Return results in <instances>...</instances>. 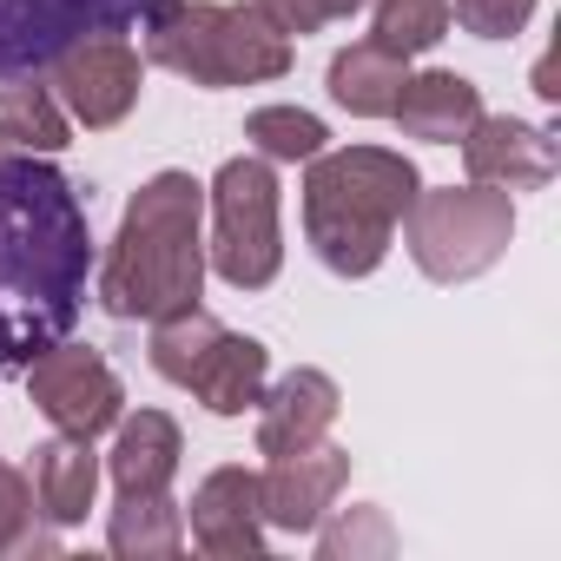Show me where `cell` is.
<instances>
[{
  "label": "cell",
  "instance_id": "cell-1",
  "mask_svg": "<svg viewBox=\"0 0 561 561\" xmlns=\"http://www.w3.org/2000/svg\"><path fill=\"white\" fill-rule=\"evenodd\" d=\"M87 271L93 231L73 179L34 152L0 159V377L27 370L80 324Z\"/></svg>",
  "mask_w": 561,
  "mask_h": 561
},
{
  "label": "cell",
  "instance_id": "cell-2",
  "mask_svg": "<svg viewBox=\"0 0 561 561\" xmlns=\"http://www.w3.org/2000/svg\"><path fill=\"white\" fill-rule=\"evenodd\" d=\"M205 291V185L192 172H152L113 231L100 264V305L119 324H152Z\"/></svg>",
  "mask_w": 561,
  "mask_h": 561
},
{
  "label": "cell",
  "instance_id": "cell-3",
  "mask_svg": "<svg viewBox=\"0 0 561 561\" xmlns=\"http://www.w3.org/2000/svg\"><path fill=\"white\" fill-rule=\"evenodd\" d=\"M416 192L423 172L390 146H324L318 159H305V238L324 271L370 277L390 257Z\"/></svg>",
  "mask_w": 561,
  "mask_h": 561
},
{
  "label": "cell",
  "instance_id": "cell-4",
  "mask_svg": "<svg viewBox=\"0 0 561 561\" xmlns=\"http://www.w3.org/2000/svg\"><path fill=\"white\" fill-rule=\"evenodd\" d=\"M146 60L192 80V87H271L291 73V41L277 34L251 0L218 8V0H152L146 8Z\"/></svg>",
  "mask_w": 561,
  "mask_h": 561
},
{
  "label": "cell",
  "instance_id": "cell-5",
  "mask_svg": "<svg viewBox=\"0 0 561 561\" xmlns=\"http://www.w3.org/2000/svg\"><path fill=\"white\" fill-rule=\"evenodd\" d=\"M515 238V198L502 185H423L403 211V244L430 285H469L495 271Z\"/></svg>",
  "mask_w": 561,
  "mask_h": 561
},
{
  "label": "cell",
  "instance_id": "cell-6",
  "mask_svg": "<svg viewBox=\"0 0 561 561\" xmlns=\"http://www.w3.org/2000/svg\"><path fill=\"white\" fill-rule=\"evenodd\" d=\"M211 205V244L205 264L225 277L231 291H264L285 271V231H277V172L257 152H238L218 165L205 185Z\"/></svg>",
  "mask_w": 561,
  "mask_h": 561
},
{
  "label": "cell",
  "instance_id": "cell-7",
  "mask_svg": "<svg viewBox=\"0 0 561 561\" xmlns=\"http://www.w3.org/2000/svg\"><path fill=\"white\" fill-rule=\"evenodd\" d=\"M21 377H27L34 410H41L60 436H106V430L126 416V390H119L113 364H106L100 351L73 344V337L47 344Z\"/></svg>",
  "mask_w": 561,
  "mask_h": 561
},
{
  "label": "cell",
  "instance_id": "cell-8",
  "mask_svg": "<svg viewBox=\"0 0 561 561\" xmlns=\"http://www.w3.org/2000/svg\"><path fill=\"white\" fill-rule=\"evenodd\" d=\"M54 100L67 106V119H80L87 133H113L146 87V60L126 34H80L60 60H54Z\"/></svg>",
  "mask_w": 561,
  "mask_h": 561
},
{
  "label": "cell",
  "instance_id": "cell-9",
  "mask_svg": "<svg viewBox=\"0 0 561 561\" xmlns=\"http://www.w3.org/2000/svg\"><path fill=\"white\" fill-rule=\"evenodd\" d=\"M152 0H0V73L54 67L87 27L119 34V21L146 14Z\"/></svg>",
  "mask_w": 561,
  "mask_h": 561
},
{
  "label": "cell",
  "instance_id": "cell-10",
  "mask_svg": "<svg viewBox=\"0 0 561 561\" xmlns=\"http://www.w3.org/2000/svg\"><path fill=\"white\" fill-rule=\"evenodd\" d=\"M344 482H351V449L318 443L298 456H271V469L257 476V515L277 535H311L337 508Z\"/></svg>",
  "mask_w": 561,
  "mask_h": 561
},
{
  "label": "cell",
  "instance_id": "cell-11",
  "mask_svg": "<svg viewBox=\"0 0 561 561\" xmlns=\"http://www.w3.org/2000/svg\"><path fill=\"white\" fill-rule=\"evenodd\" d=\"M456 146H462V172L476 185H502V192H541L561 165L554 133H541L528 119H508V113H482Z\"/></svg>",
  "mask_w": 561,
  "mask_h": 561
},
{
  "label": "cell",
  "instance_id": "cell-12",
  "mask_svg": "<svg viewBox=\"0 0 561 561\" xmlns=\"http://www.w3.org/2000/svg\"><path fill=\"white\" fill-rule=\"evenodd\" d=\"M337 416H344L337 377L298 364L291 377H277V383L257 397V456H298V449H318V443L331 436Z\"/></svg>",
  "mask_w": 561,
  "mask_h": 561
},
{
  "label": "cell",
  "instance_id": "cell-13",
  "mask_svg": "<svg viewBox=\"0 0 561 561\" xmlns=\"http://www.w3.org/2000/svg\"><path fill=\"white\" fill-rule=\"evenodd\" d=\"M185 508H192L185 515L192 541L205 554H218V561H257L264 554V515H257V476L251 469H238V462L211 469Z\"/></svg>",
  "mask_w": 561,
  "mask_h": 561
},
{
  "label": "cell",
  "instance_id": "cell-14",
  "mask_svg": "<svg viewBox=\"0 0 561 561\" xmlns=\"http://www.w3.org/2000/svg\"><path fill=\"white\" fill-rule=\"evenodd\" d=\"M390 119L403 126V139H423V146H456L476 119H482V87L449 73V67H430V73H410Z\"/></svg>",
  "mask_w": 561,
  "mask_h": 561
},
{
  "label": "cell",
  "instance_id": "cell-15",
  "mask_svg": "<svg viewBox=\"0 0 561 561\" xmlns=\"http://www.w3.org/2000/svg\"><path fill=\"white\" fill-rule=\"evenodd\" d=\"M264 377H271V351H264L257 337L218 331V337H211V351L192 364L185 390H192V397H198L211 416H244V410H257V397H264Z\"/></svg>",
  "mask_w": 561,
  "mask_h": 561
},
{
  "label": "cell",
  "instance_id": "cell-16",
  "mask_svg": "<svg viewBox=\"0 0 561 561\" xmlns=\"http://www.w3.org/2000/svg\"><path fill=\"white\" fill-rule=\"evenodd\" d=\"M113 456H106V476L119 495H152V489H172L179 476V456H185V436L165 410H139V416H119L113 423Z\"/></svg>",
  "mask_w": 561,
  "mask_h": 561
},
{
  "label": "cell",
  "instance_id": "cell-17",
  "mask_svg": "<svg viewBox=\"0 0 561 561\" xmlns=\"http://www.w3.org/2000/svg\"><path fill=\"white\" fill-rule=\"evenodd\" d=\"M93 495H100V456H93V436H54L34 449V502L54 528H73L93 515Z\"/></svg>",
  "mask_w": 561,
  "mask_h": 561
},
{
  "label": "cell",
  "instance_id": "cell-18",
  "mask_svg": "<svg viewBox=\"0 0 561 561\" xmlns=\"http://www.w3.org/2000/svg\"><path fill=\"white\" fill-rule=\"evenodd\" d=\"M403 80H410V60L390 54V47H377V41H351L331 60V100L344 113H357V119H390Z\"/></svg>",
  "mask_w": 561,
  "mask_h": 561
},
{
  "label": "cell",
  "instance_id": "cell-19",
  "mask_svg": "<svg viewBox=\"0 0 561 561\" xmlns=\"http://www.w3.org/2000/svg\"><path fill=\"white\" fill-rule=\"evenodd\" d=\"M106 548L119 561H172L185 548V508L152 489V495H119L113 522H106Z\"/></svg>",
  "mask_w": 561,
  "mask_h": 561
},
{
  "label": "cell",
  "instance_id": "cell-20",
  "mask_svg": "<svg viewBox=\"0 0 561 561\" xmlns=\"http://www.w3.org/2000/svg\"><path fill=\"white\" fill-rule=\"evenodd\" d=\"M67 139H73V126H67V106L54 100V87H41V80L0 87V146L8 152L54 159Z\"/></svg>",
  "mask_w": 561,
  "mask_h": 561
},
{
  "label": "cell",
  "instance_id": "cell-21",
  "mask_svg": "<svg viewBox=\"0 0 561 561\" xmlns=\"http://www.w3.org/2000/svg\"><path fill=\"white\" fill-rule=\"evenodd\" d=\"M244 139L271 165H305V159H318L331 146V126L318 113H305V106H257L244 119Z\"/></svg>",
  "mask_w": 561,
  "mask_h": 561
},
{
  "label": "cell",
  "instance_id": "cell-22",
  "mask_svg": "<svg viewBox=\"0 0 561 561\" xmlns=\"http://www.w3.org/2000/svg\"><path fill=\"white\" fill-rule=\"evenodd\" d=\"M377 21H370V41L416 60L430 54L436 41H449V0H370Z\"/></svg>",
  "mask_w": 561,
  "mask_h": 561
},
{
  "label": "cell",
  "instance_id": "cell-23",
  "mask_svg": "<svg viewBox=\"0 0 561 561\" xmlns=\"http://www.w3.org/2000/svg\"><path fill=\"white\" fill-rule=\"evenodd\" d=\"M41 502H34V482L14 469V462H0V554H54L60 541L41 535Z\"/></svg>",
  "mask_w": 561,
  "mask_h": 561
},
{
  "label": "cell",
  "instance_id": "cell-24",
  "mask_svg": "<svg viewBox=\"0 0 561 561\" xmlns=\"http://www.w3.org/2000/svg\"><path fill=\"white\" fill-rule=\"evenodd\" d=\"M311 535H318V554H324V561H344V554H390V541H397L390 522H383V508H351L337 528L318 522Z\"/></svg>",
  "mask_w": 561,
  "mask_h": 561
},
{
  "label": "cell",
  "instance_id": "cell-25",
  "mask_svg": "<svg viewBox=\"0 0 561 561\" xmlns=\"http://www.w3.org/2000/svg\"><path fill=\"white\" fill-rule=\"evenodd\" d=\"M449 21H462L476 41H515L535 21V0H449Z\"/></svg>",
  "mask_w": 561,
  "mask_h": 561
},
{
  "label": "cell",
  "instance_id": "cell-26",
  "mask_svg": "<svg viewBox=\"0 0 561 561\" xmlns=\"http://www.w3.org/2000/svg\"><path fill=\"white\" fill-rule=\"evenodd\" d=\"M251 8L285 34V41H305V34H318V27H331V14H324V0H251Z\"/></svg>",
  "mask_w": 561,
  "mask_h": 561
},
{
  "label": "cell",
  "instance_id": "cell-27",
  "mask_svg": "<svg viewBox=\"0 0 561 561\" xmlns=\"http://www.w3.org/2000/svg\"><path fill=\"white\" fill-rule=\"evenodd\" d=\"M364 8H370V0H324L331 21H351V14H364Z\"/></svg>",
  "mask_w": 561,
  "mask_h": 561
}]
</instances>
